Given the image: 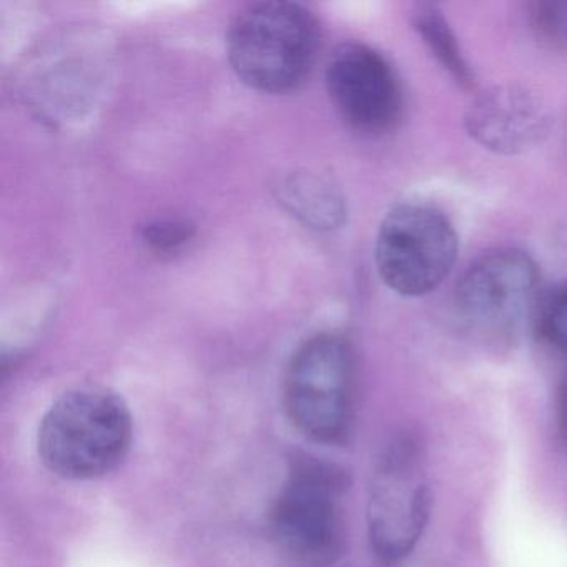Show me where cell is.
I'll use <instances>...</instances> for the list:
<instances>
[{"label": "cell", "mask_w": 567, "mask_h": 567, "mask_svg": "<svg viewBox=\"0 0 567 567\" xmlns=\"http://www.w3.org/2000/svg\"><path fill=\"white\" fill-rule=\"evenodd\" d=\"M540 328L547 341L560 353L567 354V285L547 300Z\"/></svg>", "instance_id": "12"}, {"label": "cell", "mask_w": 567, "mask_h": 567, "mask_svg": "<svg viewBox=\"0 0 567 567\" xmlns=\"http://www.w3.org/2000/svg\"><path fill=\"white\" fill-rule=\"evenodd\" d=\"M194 227L187 221L162 220L148 225L142 231V238L155 251H172L190 240Z\"/></svg>", "instance_id": "13"}, {"label": "cell", "mask_w": 567, "mask_h": 567, "mask_svg": "<svg viewBox=\"0 0 567 567\" xmlns=\"http://www.w3.org/2000/svg\"><path fill=\"white\" fill-rule=\"evenodd\" d=\"M539 285L536 261L517 248H496L474 260L457 281L460 317L483 333H506L520 323Z\"/></svg>", "instance_id": "7"}, {"label": "cell", "mask_w": 567, "mask_h": 567, "mask_svg": "<svg viewBox=\"0 0 567 567\" xmlns=\"http://www.w3.org/2000/svg\"><path fill=\"white\" fill-rule=\"evenodd\" d=\"M530 25L544 44L567 49V0H547L530 6Z\"/></svg>", "instance_id": "11"}, {"label": "cell", "mask_w": 567, "mask_h": 567, "mask_svg": "<svg viewBox=\"0 0 567 567\" xmlns=\"http://www.w3.org/2000/svg\"><path fill=\"white\" fill-rule=\"evenodd\" d=\"M131 443V410L118 394L104 388L69 391L39 427L42 463L65 480L111 473L125 460Z\"/></svg>", "instance_id": "1"}, {"label": "cell", "mask_w": 567, "mask_h": 567, "mask_svg": "<svg viewBox=\"0 0 567 567\" xmlns=\"http://www.w3.org/2000/svg\"><path fill=\"white\" fill-rule=\"evenodd\" d=\"M560 424H563V431L567 437V394L564 396L563 404H560Z\"/></svg>", "instance_id": "14"}, {"label": "cell", "mask_w": 567, "mask_h": 567, "mask_svg": "<svg viewBox=\"0 0 567 567\" xmlns=\"http://www.w3.org/2000/svg\"><path fill=\"white\" fill-rule=\"evenodd\" d=\"M343 480L327 464L301 461L281 489L271 529L275 539L297 559L328 563L343 543Z\"/></svg>", "instance_id": "5"}, {"label": "cell", "mask_w": 567, "mask_h": 567, "mask_svg": "<svg viewBox=\"0 0 567 567\" xmlns=\"http://www.w3.org/2000/svg\"><path fill=\"white\" fill-rule=\"evenodd\" d=\"M414 31L437 64L463 89L474 87V74L451 31L446 18L436 6H420L413 14Z\"/></svg>", "instance_id": "10"}, {"label": "cell", "mask_w": 567, "mask_h": 567, "mask_svg": "<svg viewBox=\"0 0 567 567\" xmlns=\"http://www.w3.org/2000/svg\"><path fill=\"white\" fill-rule=\"evenodd\" d=\"M457 234L434 205L404 202L388 212L378 230V274L390 290L406 298L436 290L454 268Z\"/></svg>", "instance_id": "3"}, {"label": "cell", "mask_w": 567, "mask_h": 567, "mask_svg": "<svg viewBox=\"0 0 567 567\" xmlns=\"http://www.w3.org/2000/svg\"><path fill=\"white\" fill-rule=\"evenodd\" d=\"M327 89L337 111L353 131L380 137L403 115V87L390 62L361 42H344L327 64Z\"/></svg>", "instance_id": "8"}, {"label": "cell", "mask_w": 567, "mask_h": 567, "mask_svg": "<svg viewBox=\"0 0 567 567\" xmlns=\"http://www.w3.org/2000/svg\"><path fill=\"white\" fill-rule=\"evenodd\" d=\"M354 357L347 338L317 334L295 353L285 378V404L295 426L318 443H334L353 411Z\"/></svg>", "instance_id": "4"}, {"label": "cell", "mask_w": 567, "mask_h": 567, "mask_svg": "<svg viewBox=\"0 0 567 567\" xmlns=\"http://www.w3.org/2000/svg\"><path fill=\"white\" fill-rule=\"evenodd\" d=\"M550 122L546 102L516 84L481 92L464 115L470 137L497 155H519L537 147L549 135Z\"/></svg>", "instance_id": "9"}, {"label": "cell", "mask_w": 567, "mask_h": 567, "mask_svg": "<svg viewBox=\"0 0 567 567\" xmlns=\"http://www.w3.org/2000/svg\"><path fill=\"white\" fill-rule=\"evenodd\" d=\"M430 484L416 444L396 440L378 461L368 499L374 550L388 560L406 557L430 517Z\"/></svg>", "instance_id": "6"}, {"label": "cell", "mask_w": 567, "mask_h": 567, "mask_svg": "<svg viewBox=\"0 0 567 567\" xmlns=\"http://www.w3.org/2000/svg\"><path fill=\"white\" fill-rule=\"evenodd\" d=\"M317 19L295 2H257L235 18L227 38L235 75L264 94H287L303 84L317 61Z\"/></svg>", "instance_id": "2"}]
</instances>
